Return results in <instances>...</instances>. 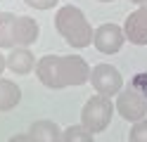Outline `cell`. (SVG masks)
Listing matches in <instances>:
<instances>
[{"label": "cell", "instance_id": "obj_1", "mask_svg": "<svg viewBox=\"0 0 147 142\" xmlns=\"http://www.w3.org/2000/svg\"><path fill=\"white\" fill-rule=\"evenodd\" d=\"M88 62L78 55H45L36 64L38 81L50 90H62L69 85H83L90 81Z\"/></svg>", "mask_w": 147, "mask_h": 142}, {"label": "cell", "instance_id": "obj_2", "mask_svg": "<svg viewBox=\"0 0 147 142\" xmlns=\"http://www.w3.org/2000/svg\"><path fill=\"white\" fill-rule=\"evenodd\" d=\"M55 28L57 33L67 40L71 47H88L95 38V31L90 26L88 17L83 14V9L76 7V5H64L59 7V12L55 14Z\"/></svg>", "mask_w": 147, "mask_h": 142}, {"label": "cell", "instance_id": "obj_3", "mask_svg": "<svg viewBox=\"0 0 147 142\" xmlns=\"http://www.w3.org/2000/svg\"><path fill=\"white\" fill-rule=\"evenodd\" d=\"M114 102L109 97H102V95H93L81 109V126L88 128L90 133H102L109 128L114 116Z\"/></svg>", "mask_w": 147, "mask_h": 142}, {"label": "cell", "instance_id": "obj_4", "mask_svg": "<svg viewBox=\"0 0 147 142\" xmlns=\"http://www.w3.org/2000/svg\"><path fill=\"white\" fill-rule=\"evenodd\" d=\"M90 85L95 88L97 95L112 100V95H119L123 90V78H121V73H119L116 66L97 64V66H93V71H90Z\"/></svg>", "mask_w": 147, "mask_h": 142}, {"label": "cell", "instance_id": "obj_5", "mask_svg": "<svg viewBox=\"0 0 147 142\" xmlns=\"http://www.w3.org/2000/svg\"><path fill=\"white\" fill-rule=\"evenodd\" d=\"M114 107H116L119 114H121V118L131 121V123L142 121V118H145V114H147V102H145V100H142L133 88H126V90L119 92V95H116Z\"/></svg>", "mask_w": 147, "mask_h": 142}, {"label": "cell", "instance_id": "obj_6", "mask_svg": "<svg viewBox=\"0 0 147 142\" xmlns=\"http://www.w3.org/2000/svg\"><path fill=\"white\" fill-rule=\"evenodd\" d=\"M123 40H126L123 26H119V24H102V26L95 28L93 45L102 55H114V52H119L123 47Z\"/></svg>", "mask_w": 147, "mask_h": 142}, {"label": "cell", "instance_id": "obj_7", "mask_svg": "<svg viewBox=\"0 0 147 142\" xmlns=\"http://www.w3.org/2000/svg\"><path fill=\"white\" fill-rule=\"evenodd\" d=\"M123 33H126V40L128 43H133V45H147V5L138 7L135 12H131L126 17Z\"/></svg>", "mask_w": 147, "mask_h": 142}, {"label": "cell", "instance_id": "obj_8", "mask_svg": "<svg viewBox=\"0 0 147 142\" xmlns=\"http://www.w3.org/2000/svg\"><path fill=\"white\" fill-rule=\"evenodd\" d=\"M38 22L33 17H26V14H17V24H14V40L17 47H31L36 40H38Z\"/></svg>", "mask_w": 147, "mask_h": 142}, {"label": "cell", "instance_id": "obj_9", "mask_svg": "<svg viewBox=\"0 0 147 142\" xmlns=\"http://www.w3.org/2000/svg\"><path fill=\"white\" fill-rule=\"evenodd\" d=\"M36 55L31 52V47H14L7 55V69L17 76H24V73H31V69H36Z\"/></svg>", "mask_w": 147, "mask_h": 142}, {"label": "cell", "instance_id": "obj_10", "mask_svg": "<svg viewBox=\"0 0 147 142\" xmlns=\"http://www.w3.org/2000/svg\"><path fill=\"white\" fill-rule=\"evenodd\" d=\"M29 135H31L33 142H62L64 130H62L55 121L40 118V121H33V123H31Z\"/></svg>", "mask_w": 147, "mask_h": 142}, {"label": "cell", "instance_id": "obj_11", "mask_svg": "<svg viewBox=\"0 0 147 142\" xmlns=\"http://www.w3.org/2000/svg\"><path fill=\"white\" fill-rule=\"evenodd\" d=\"M22 100V88L10 78H0V111L14 109Z\"/></svg>", "mask_w": 147, "mask_h": 142}, {"label": "cell", "instance_id": "obj_12", "mask_svg": "<svg viewBox=\"0 0 147 142\" xmlns=\"http://www.w3.org/2000/svg\"><path fill=\"white\" fill-rule=\"evenodd\" d=\"M14 24H17V14L0 12V47H5V50H14V47H17Z\"/></svg>", "mask_w": 147, "mask_h": 142}, {"label": "cell", "instance_id": "obj_13", "mask_svg": "<svg viewBox=\"0 0 147 142\" xmlns=\"http://www.w3.org/2000/svg\"><path fill=\"white\" fill-rule=\"evenodd\" d=\"M62 142H95V140H93V133L78 123V126H69L64 130Z\"/></svg>", "mask_w": 147, "mask_h": 142}, {"label": "cell", "instance_id": "obj_14", "mask_svg": "<svg viewBox=\"0 0 147 142\" xmlns=\"http://www.w3.org/2000/svg\"><path fill=\"white\" fill-rule=\"evenodd\" d=\"M128 88H133V90H135V92L147 102V73H145V71L135 73L133 78H131V83H128Z\"/></svg>", "mask_w": 147, "mask_h": 142}, {"label": "cell", "instance_id": "obj_15", "mask_svg": "<svg viewBox=\"0 0 147 142\" xmlns=\"http://www.w3.org/2000/svg\"><path fill=\"white\" fill-rule=\"evenodd\" d=\"M128 140L131 142H147V118L133 123L131 133H128Z\"/></svg>", "mask_w": 147, "mask_h": 142}, {"label": "cell", "instance_id": "obj_16", "mask_svg": "<svg viewBox=\"0 0 147 142\" xmlns=\"http://www.w3.org/2000/svg\"><path fill=\"white\" fill-rule=\"evenodd\" d=\"M29 7H33V9H50V7H55L59 3V0H24Z\"/></svg>", "mask_w": 147, "mask_h": 142}, {"label": "cell", "instance_id": "obj_17", "mask_svg": "<svg viewBox=\"0 0 147 142\" xmlns=\"http://www.w3.org/2000/svg\"><path fill=\"white\" fill-rule=\"evenodd\" d=\"M7 142H33V140H31L29 133H19V135H12Z\"/></svg>", "mask_w": 147, "mask_h": 142}, {"label": "cell", "instance_id": "obj_18", "mask_svg": "<svg viewBox=\"0 0 147 142\" xmlns=\"http://www.w3.org/2000/svg\"><path fill=\"white\" fill-rule=\"evenodd\" d=\"M7 69V55L0 52V78H3V71Z\"/></svg>", "mask_w": 147, "mask_h": 142}, {"label": "cell", "instance_id": "obj_19", "mask_svg": "<svg viewBox=\"0 0 147 142\" xmlns=\"http://www.w3.org/2000/svg\"><path fill=\"white\" fill-rule=\"evenodd\" d=\"M131 3H135L138 7H142V5H147V0H131Z\"/></svg>", "mask_w": 147, "mask_h": 142}, {"label": "cell", "instance_id": "obj_20", "mask_svg": "<svg viewBox=\"0 0 147 142\" xmlns=\"http://www.w3.org/2000/svg\"><path fill=\"white\" fill-rule=\"evenodd\" d=\"M100 3H112V0H100Z\"/></svg>", "mask_w": 147, "mask_h": 142}]
</instances>
